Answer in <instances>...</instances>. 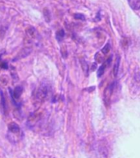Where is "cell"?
Instances as JSON below:
<instances>
[{
	"label": "cell",
	"mask_w": 140,
	"mask_h": 158,
	"mask_svg": "<svg viewBox=\"0 0 140 158\" xmlns=\"http://www.w3.org/2000/svg\"><path fill=\"white\" fill-rule=\"evenodd\" d=\"M9 91L10 96L12 99V102L13 104L17 108V109H21L22 107V102L19 101L20 97L22 96V92H23V87L22 86H17L14 88V90H13L12 88H8Z\"/></svg>",
	"instance_id": "1"
},
{
	"label": "cell",
	"mask_w": 140,
	"mask_h": 158,
	"mask_svg": "<svg viewBox=\"0 0 140 158\" xmlns=\"http://www.w3.org/2000/svg\"><path fill=\"white\" fill-rule=\"evenodd\" d=\"M49 91H50L49 86H48L47 84H42L41 86L39 87L38 91L36 92V99L38 101H43L49 96Z\"/></svg>",
	"instance_id": "2"
},
{
	"label": "cell",
	"mask_w": 140,
	"mask_h": 158,
	"mask_svg": "<svg viewBox=\"0 0 140 158\" xmlns=\"http://www.w3.org/2000/svg\"><path fill=\"white\" fill-rule=\"evenodd\" d=\"M115 85L116 83L113 82L112 84L109 85V86L106 87V89L105 90V93H104V99L106 101V104H109L110 101H111V98L112 95H113V91H114V88H115Z\"/></svg>",
	"instance_id": "3"
},
{
	"label": "cell",
	"mask_w": 140,
	"mask_h": 158,
	"mask_svg": "<svg viewBox=\"0 0 140 158\" xmlns=\"http://www.w3.org/2000/svg\"><path fill=\"white\" fill-rule=\"evenodd\" d=\"M8 134H22V130L20 129L17 124H16L14 122H12L8 125Z\"/></svg>",
	"instance_id": "4"
},
{
	"label": "cell",
	"mask_w": 140,
	"mask_h": 158,
	"mask_svg": "<svg viewBox=\"0 0 140 158\" xmlns=\"http://www.w3.org/2000/svg\"><path fill=\"white\" fill-rule=\"evenodd\" d=\"M129 5L132 9H140V0H128Z\"/></svg>",
	"instance_id": "5"
},
{
	"label": "cell",
	"mask_w": 140,
	"mask_h": 158,
	"mask_svg": "<svg viewBox=\"0 0 140 158\" xmlns=\"http://www.w3.org/2000/svg\"><path fill=\"white\" fill-rule=\"evenodd\" d=\"M0 96H1V105H2V108L3 112L6 113L7 110H8V106H7V103H6V99H5V96L3 93V91L0 90Z\"/></svg>",
	"instance_id": "6"
},
{
	"label": "cell",
	"mask_w": 140,
	"mask_h": 158,
	"mask_svg": "<svg viewBox=\"0 0 140 158\" xmlns=\"http://www.w3.org/2000/svg\"><path fill=\"white\" fill-rule=\"evenodd\" d=\"M106 67H107V65H106V63L105 62L104 63H102V66H100L99 68V69H98V71H97V77H101L104 74V72H105V70H106Z\"/></svg>",
	"instance_id": "7"
},
{
	"label": "cell",
	"mask_w": 140,
	"mask_h": 158,
	"mask_svg": "<svg viewBox=\"0 0 140 158\" xmlns=\"http://www.w3.org/2000/svg\"><path fill=\"white\" fill-rule=\"evenodd\" d=\"M64 36H65V32H64L63 29L59 30L56 32V39H57L58 41H62Z\"/></svg>",
	"instance_id": "8"
},
{
	"label": "cell",
	"mask_w": 140,
	"mask_h": 158,
	"mask_svg": "<svg viewBox=\"0 0 140 158\" xmlns=\"http://www.w3.org/2000/svg\"><path fill=\"white\" fill-rule=\"evenodd\" d=\"M119 65H120V58H119V56H117L116 64H115V67H114V74H115V77L117 76L118 69H119Z\"/></svg>",
	"instance_id": "9"
},
{
	"label": "cell",
	"mask_w": 140,
	"mask_h": 158,
	"mask_svg": "<svg viewBox=\"0 0 140 158\" xmlns=\"http://www.w3.org/2000/svg\"><path fill=\"white\" fill-rule=\"evenodd\" d=\"M95 59H96V61L97 63H102L103 62V56H102V54H100V53H97L96 54V55H95Z\"/></svg>",
	"instance_id": "10"
},
{
	"label": "cell",
	"mask_w": 140,
	"mask_h": 158,
	"mask_svg": "<svg viewBox=\"0 0 140 158\" xmlns=\"http://www.w3.org/2000/svg\"><path fill=\"white\" fill-rule=\"evenodd\" d=\"M128 41L129 40L126 38H123L121 40V45H122V47L124 49H126L128 47V45H129V42Z\"/></svg>",
	"instance_id": "11"
},
{
	"label": "cell",
	"mask_w": 140,
	"mask_h": 158,
	"mask_svg": "<svg viewBox=\"0 0 140 158\" xmlns=\"http://www.w3.org/2000/svg\"><path fill=\"white\" fill-rule=\"evenodd\" d=\"M110 49H111L110 44H106V45H105V47L102 49V52L103 53V54H107V53H109Z\"/></svg>",
	"instance_id": "12"
},
{
	"label": "cell",
	"mask_w": 140,
	"mask_h": 158,
	"mask_svg": "<svg viewBox=\"0 0 140 158\" xmlns=\"http://www.w3.org/2000/svg\"><path fill=\"white\" fill-rule=\"evenodd\" d=\"M0 68L3 69H8V64L6 61H0Z\"/></svg>",
	"instance_id": "13"
},
{
	"label": "cell",
	"mask_w": 140,
	"mask_h": 158,
	"mask_svg": "<svg viewBox=\"0 0 140 158\" xmlns=\"http://www.w3.org/2000/svg\"><path fill=\"white\" fill-rule=\"evenodd\" d=\"M74 18L77 20H82V21H85V16L80 13H77L74 15Z\"/></svg>",
	"instance_id": "14"
},
{
	"label": "cell",
	"mask_w": 140,
	"mask_h": 158,
	"mask_svg": "<svg viewBox=\"0 0 140 158\" xmlns=\"http://www.w3.org/2000/svg\"><path fill=\"white\" fill-rule=\"evenodd\" d=\"M96 68H97V63H95L94 64H92V70H95L96 69Z\"/></svg>",
	"instance_id": "15"
},
{
	"label": "cell",
	"mask_w": 140,
	"mask_h": 158,
	"mask_svg": "<svg viewBox=\"0 0 140 158\" xmlns=\"http://www.w3.org/2000/svg\"><path fill=\"white\" fill-rule=\"evenodd\" d=\"M3 54V53H0V59H1V57H2Z\"/></svg>",
	"instance_id": "16"
}]
</instances>
